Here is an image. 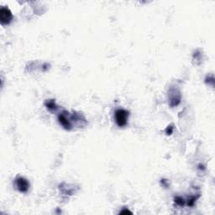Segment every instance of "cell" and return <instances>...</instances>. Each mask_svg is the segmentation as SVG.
Wrapping results in <instances>:
<instances>
[{
	"instance_id": "obj_2",
	"label": "cell",
	"mask_w": 215,
	"mask_h": 215,
	"mask_svg": "<svg viewBox=\"0 0 215 215\" xmlns=\"http://www.w3.org/2000/svg\"><path fill=\"white\" fill-rule=\"evenodd\" d=\"M13 19V15L11 11L8 8H1L0 9V20L3 24H9Z\"/></svg>"
},
{
	"instance_id": "obj_4",
	"label": "cell",
	"mask_w": 215,
	"mask_h": 215,
	"mask_svg": "<svg viewBox=\"0 0 215 215\" xmlns=\"http://www.w3.org/2000/svg\"><path fill=\"white\" fill-rule=\"evenodd\" d=\"M71 118H69L67 116V114H61L58 116V121L59 123L61 124L63 128H65L66 130H70L71 128Z\"/></svg>"
},
{
	"instance_id": "obj_8",
	"label": "cell",
	"mask_w": 215,
	"mask_h": 215,
	"mask_svg": "<svg viewBox=\"0 0 215 215\" xmlns=\"http://www.w3.org/2000/svg\"><path fill=\"white\" fill-rule=\"evenodd\" d=\"M119 213H120V214H124V213H132L130 212V211H129V210L125 209V210H124V211H121Z\"/></svg>"
},
{
	"instance_id": "obj_1",
	"label": "cell",
	"mask_w": 215,
	"mask_h": 215,
	"mask_svg": "<svg viewBox=\"0 0 215 215\" xmlns=\"http://www.w3.org/2000/svg\"><path fill=\"white\" fill-rule=\"evenodd\" d=\"M129 118V112L125 109H119L115 111V123L118 127H124L127 124Z\"/></svg>"
},
{
	"instance_id": "obj_7",
	"label": "cell",
	"mask_w": 215,
	"mask_h": 215,
	"mask_svg": "<svg viewBox=\"0 0 215 215\" xmlns=\"http://www.w3.org/2000/svg\"><path fill=\"white\" fill-rule=\"evenodd\" d=\"M197 200V198L195 197H191L190 199L188 200V202H187V205L188 206H193L194 205V203H195V201Z\"/></svg>"
},
{
	"instance_id": "obj_6",
	"label": "cell",
	"mask_w": 215,
	"mask_h": 215,
	"mask_svg": "<svg viewBox=\"0 0 215 215\" xmlns=\"http://www.w3.org/2000/svg\"><path fill=\"white\" fill-rule=\"evenodd\" d=\"M175 203H177V205H179V206H183L184 205V200H183L182 197H177L176 198H175Z\"/></svg>"
},
{
	"instance_id": "obj_3",
	"label": "cell",
	"mask_w": 215,
	"mask_h": 215,
	"mask_svg": "<svg viewBox=\"0 0 215 215\" xmlns=\"http://www.w3.org/2000/svg\"><path fill=\"white\" fill-rule=\"evenodd\" d=\"M15 183H16V187H17L18 190L21 192L25 193L29 190V187H30L29 182L24 177H18L17 179L15 180Z\"/></svg>"
},
{
	"instance_id": "obj_5",
	"label": "cell",
	"mask_w": 215,
	"mask_h": 215,
	"mask_svg": "<svg viewBox=\"0 0 215 215\" xmlns=\"http://www.w3.org/2000/svg\"><path fill=\"white\" fill-rule=\"evenodd\" d=\"M45 105L47 107V109L50 111H55L56 109V105L53 100H49L45 103Z\"/></svg>"
}]
</instances>
